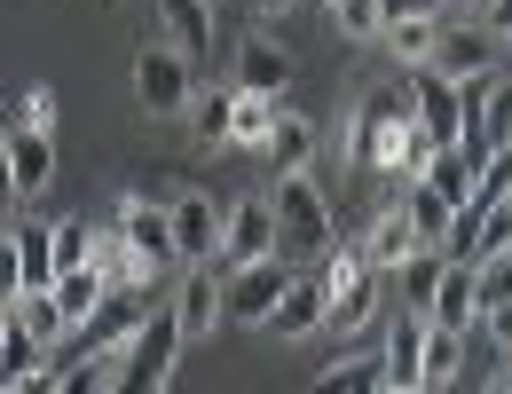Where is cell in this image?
<instances>
[{
    "label": "cell",
    "mask_w": 512,
    "mask_h": 394,
    "mask_svg": "<svg viewBox=\"0 0 512 394\" xmlns=\"http://www.w3.org/2000/svg\"><path fill=\"white\" fill-rule=\"evenodd\" d=\"M197 56L190 48H174V40H150V48H134V95H142V111L150 119H182L197 103Z\"/></svg>",
    "instance_id": "obj_1"
},
{
    "label": "cell",
    "mask_w": 512,
    "mask_h": 394,
    "mask_svg": "<svg viewBox=\"0 0 512 394\" xmlns=\"http://www.w3.org/2000/svg\"><path fill=\"white\" fill-rule=\"evenodd\" d=\"M268 190H276V221H284V253H300V261H323L339 237H331V205H323L316 174L300 166V174H276Z\"/></svg>",
    "instance_id": "obj_2"
},
{
    "label": "cell",
    "mask_w": 512,
    "mask_h": 394,
    "mask_svg": "<svg viewBox=\"0 0 512 394\" xmlns=\"http://www.w3.org/2000/svg\"><path fill=\"white\" fill-rule=\"evenodd\" d=\"M182 347H190V331H182V316H174V308L142 316V324H134V339H127V379H119V387H142V394H158L166 379H174Z\"/></svg>",
    "instance_id": "obj_3"
},
{
    "label": "cell",
    "mask_w": 512,
    "mask_h": 394,
    "mask_svg": "<svg viewBox=\"0 0 512 394\" xmlns=\"http://www.w3.org/2000/svg\"><path fill=\"white\" fill-rule=\"evenodd\" d=\"M418 103H410V87H394V79H379V87H363V103H355V134H347V158L363 166V174H379L386 166V134L402 127Z\"/></svg>",
    "instance_id": "obj_4"
},
{
    "label": "cell",
    "mask_w": 512,
    "mask_h": 394,
    "mask_svg": "<svg viewBox=\"0 0 512 394\" xmlns=\"http://www.w3.org/2000/svg\"><path fill=\"white\" fill-rule=\"evenodd\" d=\"M284 292H292V268H284V253L237 261V268H229V324L268 331V324H276V300H284Z\"/></svg>",
    "instance_id": "obj_5"
},
{
    "label": "cell",
    "mask_w": 512,
    "mask_h": 394,
    "mask_svg": "<svg viewBox=\"0 0 512 394\" xmlns=\"http://www.w3.org/2000/svg\"><path fill=\"white\" fill-rule=\"evenodd\" d=\"M260 253H284V221H276V190H253L229 205V237H221V261H260Z\"/></svg>",
    "instance_id": "obj_6"
},
{
    "label": "cell",
    "mask_w": 512,
    "mask_h": 394,
    "mask_svg": "<svg viewBox=\"0 0 512 394\" xmlns=\"http://www.w3.org/2000/svg\"><path fill=\"white\" fill-rule=\"evenodd\" d=\"M64 276V261H56V221H16L8 229V300L16 292H48Z\"/></svg>",
    "instance_id": "obj_7"
},
{
    "label": "cell",
    "mask_w": 512,
    "mask_h": 394,
    "mask_svg": "<svg viewBox=\"0 0 512 394\" xmlns=\"http://www.w3.org/2000/svg\"><path fill=\"white\" fill-rule=\"evenodd\" d=\"M410 103H418V119L434 127V142H465V134H473L465 87H457L442 64H418V71H410Z\"/></svg>",
    "instance_id": "obj_8"
},
{
    "label": "cell",
    "mask_w": 512,
    "mask_h": 394,
    "mask_svg": "<svg viewBox=\"0 0 512 394\" xmlns=\"http://www.w3.org/2000/svg\"><path fill=\"white\" fill-rule=\"evenodd\" d=\"M434 64L449 79H481V71L505 64V40L481 24V16H442V48H434Z\"/></svg>",
    "instance_id": "obj_9"
},
{
    "label": "cell",
    "mask_w": 512,
    "mask_h": 394,
    "mask_svg": "<svg viewBox=\"0 0 512 394\" xmlns=\"http://www.w3.org/2000/svg\"><path fill=\"white\" fill-rule=\"evenodd\" d=\"M174 316H182V331L190 339H205V331L229 316V276L213 261H182V284H174Z\"/></svg>",
    "instance_id": "obj_10"
},
{
    "label": "cell",
    "mask_w": 512,
    "mask_h": 394,
    "mask_svg": "<svg viewBox=\"0 0 512 394\" xmlns=\"http://www.w3.org/2000/svg\"><path fill=\"white\" fill-rule=\"evenodd\" d=\"M0 158H8V190L16 197H40L48 182H56V134L48 127H16V119H8Z\"/></svg>",
    "instance_id": "obj_11"
},
{
    "label": "cell",
    "mask_w": 512,
    "mask_h": 394,
    "mask_svg": "<svg viewBox=\"0 0 512 394\" xmlns=\"http://www.w3.org/2000/svg\"><path fill=\"white\" fill-rule=\"evenodd\" d=\"M434 324H449V331H473L481 316H489V284H481V268L465 261V253H449V268H442V292H434V308H426Z\"/></svg>",
    "instance_id": "obj_12"
},
{
    "label": "cell",
    "mask_w": 512,
    "mask_h": 394,
    "mask_svg": "<svg viewBox=\"0 0 512 394\" xmlns=\"http://www.w3.org/2000/svg\"><path fill=\"white\" fill-rule=\"evenodd\" d=\"M119 229L134 237V253L150 268H166V261H182V237H174V205H142V197H119Z\"/></svg>",
    "instance_id": "obj_13"
},
{
    "label": "cell",
    "mask_w": 512,
    "mask_h": 394,
    "mask_svg": "<svg viewBox=\"0 0 512 394\" xmlns=\"http://www.w3.org/2000/svg\"><path fill=\"white\" fill-rule=\"evenodd\" d=\"M386 284H394V268H355V276H347V284H339V292H331V339H355V331L371 324V316H379V300H386Z\"/></svg>",
    "instance_id": "obj_14"
},
{
    "label": "cell",
    "mask_w": 512,
    "mask_h": 394,
    "mask_svg": "<svg viewBox=\"0 0 512 394\" xmlns=\"http://www.w3.org/2000/svg\"><path fill=\"white\" fill-rule=\"evenodd\" d=\"M426 331H434L426 308H410V316L394 324V339H386V394H418L426 387Z\"/></svg>",
    "instance_id": "obj_15"
},
{
    "label": "cell",
    "mask_w": 512,
    "mask_h": 394,
    "mask_svg": "<svg viewBox=\"0 0 512 394\" xmlns=\"http://www.w3.org/2000/svg\"><path fill=\"white\" fill-rule=\"evenodd\" d=\"M174 237H182V261H221V237H229V205L213 197H174Z\"/></svg>",
    "instance_id": "obj_16"
},
{
    "label": "cell",
    "mask_w": 512,
    "mask_h": 394,
    "mask_svg": "<svg viewBox=\"0 0 512 394\" xmlns=\"http://www.w3.org/2000/svg\"><path fill=\"white\" fill-rule=\"evenodd\" d=\"M331 324V284H323L316 268H308V276H292V292H284V300H276V339H316V331Z\"/></svg>",
    "instance_id": "obj_17"
},
{
    "label": "cell",
    "mask_w": 512,
    "mask_h": 394,
    "mask_svg": "<svg viewBox=\"0 0 512 394\" xmlns=\"http://www.w3.org/2000/svg\"><path fill=\"white\" fill-rule=\"evenodd\" d=\"M410 253H426V237L410 229V213H402V182H394V197L379 205V221H371V237H363V261H371V268H402Z\"/></svg>",
    "instance_id": "obj_18"
},
{
    "label": "cell",
    "mask_w": 512,
    "mask_h": 394,
    "mask_svg": "<svg viewBox=\"0 0 512 394\" xmlns=\"http://www.w3.org/2000/svg\"><path fill=\"white\" fill-rule=\"evenodd\" d=\"M40 355H48V339L8 308V324H0V363H8L0 379H8V394L16 387H56V371H40Z\"/></svg>",
    "instance_id": "obj_19"
},
{
    "label": "cell",
    "mask_w": 512,
    "mask_h": 394,
    "mask_svg": "<svg viewBox=\"0 0 512 394\" xmlns=\"http://www.w3.org/2000/svg\"><path fill=\"white\" fill-rule=\"evenodd\" d=\"M402 213H410V229H418L426 245H449V253H457V205H449L426 174H410V182H402Z\"/></svg>",
    "instance_id": "obj_20"
},
{
    "label": "cell",
    "mask_w": 512,
    "mask_h": 394,
    "mask_svg": "<svg viewBox=\"0 0 512 394\" xmlns=\"http://www.w3.org/2000/svg\"><path fill=\"white\" fill-rule=\"evenodd\" d=\"M237 87L284 95V87H292V48H276L268 32H245V48H237Z\"/></svg>",
    "instance_id": "obj_21"
},
{
    "label": "cell",
    "mask_w": 512,
    "mask_h": 394,
    "mask_svg": "<svg viewBox=\"0 0 512 394\" xmlns=\"http://www.w3.org/2000/svg\"><path fill=\"white\" fill-rule=\"evenodd\" d=\"M111 292H119V284H111V276H103L95 261H87V268H64V276H56V308H64V324H71V331L95 324Z\"/></svg>",
    "instance_id": "obj_22"
},
{
    "label": "cell",
    "mask_w": 512,
    "mask_h": 394,
    "mask_svg": "<svg viewBox=\"0 0 512 394\" xmlns=\"http://www.w3.org/2000/svg\"><path fill=\"white\" fill-rule=\"evenodd\" d=\"M316 150H323V134L308 127V119H276V134H268V174H300V166H316Z\"/></svg>",
    "instance_id": "obj_23"
},
{
    "label": "cell",
    "mask_w": 512,
    "mask_h": 394,
    "mask_svg": "<svg viewBox=\"0 0 512 394\" xmlns=\"http://www.w3.org/2000/svg\"><path fill=\"white\" fill-rule=\"evenodd\" d=\"M158 24H166V40L190 48V56L213 48V0H158Z\"/></svg>",
    "instance_id": "obj_24"
},
{
    "label": "cell",
    "mask_w": 512,
    "mask_h": 394,
    "mask_svg": "<svg viewBox=\"0 0 512 394\" xmlns=\"http://www.w3.org/2000/svg\"><path fill=\"white\" fill-rule=\"evenodd\" d=\"M386 48H394V64H402V71L434 64V48H442V16H394V24H386Z\"/></svg>",
    "instance_id": "obj_25"
},
{
    "label": "cell",
    "mask_w": 512,
    "mask_h": 394,
    "mask_svg": "<svg viewBox=\"0 0 512 394\" xmlns=\"http://www.w3.org/2000/svg\"><path fill=\"white\" fill-rule=\"evenodd\" d=\"M276 119H284V103L276 95H237V127H229V142H245V150H268V134H276Z\"/></svg>",
    "instance_id": "obj_26"
},
{
    "label": "cell",
    "mask_w": 512,
    "mask_h": 394,
    "mask_svg": "<svg viewBox=\"0 0 512 394\" xmlns=\"http://www.w3.org/2000/svg\"><path fill=\"white\" fill-rule=\"evenodd\" d=\"M237 95H245L237 79H229V87H197L190 119H197V134H205V142H229V127H237Z\"/></svg>",
    "instance_id": "obj_27"
},
{
    "label": "cell",
    "mask_w": 512,
    "mask_h": 394,
    "mask_svg": "<svg viewBox=\"0 0 512 394\" xmlns=\"http://www.w3.org/2000/svg\"><path fill=\"white\" fill-rule=\"evenodd\" d=\"M457 363H465V331L434 324V331H426V387H449V379H457Z\"/></svg>",
    "instance_id": "obj_28"
},
{
    "label": "cell",
    "mask_w": 512,
    "mask_h": 394,
    "mask_svg": "<svg viewBox=\"0 0 512 394\" xmlns=\"http://www.w3.org/2000/svg\"><path fill=\"white\" fill-rule=\"evenodd\" d=\"M331 24L347 40H386V0H331Z\"/></svg>",
    "instance_id": "obj_29"
},
{
    "label": "cell",
    "mask_w": 512,
    "mask_h": 394,
    "mask_svg": "<svg viewBox=\"0 0 512 394\" xmlns=\"http://www.w3.org/2000/svg\"><path fill=\"white\" fill-rule=\"evenodd\" d=\"M316 387H386V355H347V363H323L316 371Z\"/></svg>",
    "instance_id": "obj_30"
},
{
    "label": "cell",
    "mask_w": 512,
    "mask_h": 394,
    "mask_svg": "<svg viewBox=\"0 0 512 394\" xmlns=\"http://www.w3.org/2000/svg\"><path fill=\"white\" fill-rule=\"evenodd\" d=\"M56 261H64V268H87V261H95V229H87L79 213L56 221Z\"/></svg>",
    "instance_id": "obj_31"
},
{
    "label": "cell",
    "mask_w": 512,
    "mask_h": 394,
    "mask_svg": "<svg viewBox=\"0 0 512 394\" xmlns=\"http://www.w3.org/2000/svg\"><path fill=\"white\" fill-rule=\"evenodd\" d=\"M16 127H48V134H56V87H24V103H16Z\"/></svg>",
    "instance_id": "obj_32"
},
{
    "label": "cell",
    "mask_w": 512,
    "mask_h": 394,
    "mask_svg": "<svg viewBox=\"0 0 512 394\" xmlns=\"http://www.w3.org/2000/svg\"><path fill=\"white\" fill-rule=\"evenodd\" d=\"M481 324H489L497 355H505V347H512V292H505V300H489V316H481Z\"/></svg>",
    "instance_id": "obj_33"
},
{
    "label": "cell",
    "mask_w": 512,
    "mask_h": 394,
    "mask_svg": "<svg viewBox=\"0 0 512 394\" xmlns=\"http://www.w3.org/2000/svg\"><path fill=\"white\" fill-rule=\"evenodd\" d=\"M473 16H481L497 40H512V0H473Z\"/></svg>",
    "instance_id": "obj_34"
},
{
    "label": "cell",
    "mask_w": 512,
    "mask_h": 394,
    "mask_svg": "<svg viewBox=\"0 0 512 394\" xmlns=\"http://www.w3.org/2000/svg\"><path fill=\"white\" fill-rule=\"evenodd\" d=\"M394 16H449V0H386V24Z\"/></svg>",
    "instance_id": "obj_35"
},
{
    "label": "cell",
    "mask_w": 512,
    "mask_h": 394,
    "mask_svg": "<svg viewBox=\"0 0 512 394\" xmlns=\"http://www.w3.org/2000/svg\"><path fill=\"white\" fill-rule=\"evenodd\" d=\"M481 284H489V300H505V292H512V253H505V261H489V268H481Z\"/></svg>",
    "instance_id": "obj_36"
},
{
    "label": "cell",
    "mask_w": 512,
    "mask_h": 394,
    "mask_svg": "<svg viewBox=\"0 0 512 394\" xmlns=\"http://www.w3.org/2000/svg\"><path fill=\"white\" fill-rule=\"evenodd\" d=\"M497 387H505V394H512V347H505V363H497Z\"/></svg>",
    "instance_id": "obj_37"
},
{
    "label": "cell",
    "mask_w": 512,
    "mask_h": 394,
    "mask_svg": "<svg viewBox=\"0 0 512 394\" xmlns=\"http://www.w3.org/2000/svg\"><path fill=\"white\" fill-rule=\"evenodd\" d=\"M253 8H260V16H284V8H292V0H253Z\"/></svg>",
    "instance_id": "obj_38"
},
{
    "label": "cell",
    "mask_w": 512,
    "mask_h": 394,
    "mask_svg": "<svg viewBox=\"0 0 512 394\" xmlns=\"http://www.w3.org/2000/svg\"><path fill=\"white\" fill-rule=\"evenodd\" d=\"M505 71H512V40H505Z\"/></svg>",
    "instance_id": "obj_39"
},
{
    "label": "cell",
    "mask_w": 512,
    "mask_h": 394,
    "mask_svg": "<svg viewBox=\"0 0 512 394\" xmlns=\"http://www.w3.org/2000/svg\"><path fill=\"white\" fill-rule=\"evenodd\" d=\"M323 8H331V0H323Z\"/></svg>",
    "instance_id": "obj_40"
}]
</instances>
